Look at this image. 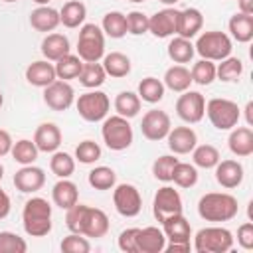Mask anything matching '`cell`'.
<instances>
[{
    "instance_id": "obj_1",
    "label": "cell",
    "mask_w": 253,
    "mask_h": 253,
    "mask_svg": "<svg viewBox=\"0 0 253 253\" xmlns=\"http://www.w3.org/2000/svg\"><path fill=\"white\" fill-rule=\"evenodd\" d=\"M65 225L71 233H81L85 237L91 239H99L105 237L109 231V215L99 210V208H91L85 204H75L69 210H65Z\"/></svg>"
},
{
    "instance_id": "obj_2",
    "label": "cell",
    "mask_w": 253,
    "mask_h": 253,
    "mask_svg": "<svg viewBox=\"0 0 253 253\" xmlns=\"http://www.w3.org/2000/svg\"><path fill=\"white\" fill-rule=\"evenodd\" d=\"M237 211H239L237 198L227 192H208L198 202V215L211 223L229 221L237 215Z\"/></svg>"
},
{
    "instance_id": "obj_3",
    "label": "cell",
    "mask_w": 253,
    "mask_h": 253,
    "mask_svg": "<svg viewBox=\"0 0 253 253\" xmlns=\"http://www.w3.org/2000/svg\"><path fill=\"white\" fill-rule=\"evenodd\" d=\"M22 225L30 237H43L51 231V206L45 198H30L22 210Z\"/></svg>"
},
{
    "instance_id": "obj_4",
    "label": "cell",
    "mask_w": 253,
    "mask_h": 253,
    "mask_svg": "<svg viewBox=\"0 0 253 253\" xmlns=\"http://www.w3.org/2000/svg\"><path fill=\"white\" fill-rule=\"evenodd\" d=\"M101 136H103V142L107 144V148L115 150V152L126 150L132 144V138H134L128 119H125L121 115H113V117L103 119Z\"/></svg>"
},
{
    "instance_id": "obj_5",
    "label": "cell",
    "mask_w": 253,
    "mask_h": 253,
    "mask_svg": "<svg viewBox=\"0 0 253 253\" xmlns=\"http://www.w3.org/2000/svg\"><path fill=\"white\" fill-rule=\"evenodd\" d=\"M233 247V233L221 225L202 227L194 235L192 249L196 253H225Z\"/></svg>"
},
{
    "instance_id": "obj_6",
    "label": "cell",
    "mask_w": 253,
    "mask_h": 253,
    "mask_svg": "<svg viewBox=\"0 0 253 253\" xmlns=\"http://www.w3.org/2000/svg\"><path fill=\"white\" fill-rule=\"evenodd\" d=\"M206 115L217 130H231L241 119V109L231 99L213 97L206 103Z\"/></svg>"
},
{
    "instance_id": "obj_7",
    "label": "cell",
    "mask_w": 253,
    "mask_h": 253,
    "mask_svg": "<svg viewBox=\"0 0 253 253\" xmlns=\"http://www.w3.org/2000/svg\"><path fill=\"white\" fill-rule=\"evenodd\" d=\"M196 53H200L202 59H210V61H221L225 57L231 55V49H233V43H231V38L225 34V32H204L196 45H194Z\"/></svg>"
},
{
    "instance_id": "obj_8",
    "label": "cell",
    "mask_w": 253,
    "mask_h": 253,
    "mask_svg": "<svg viewBox=\"0 0 253 253\" xmlns=\"http://www.w3.org/2000/svg\"><path fill=\"white\" fill-rule=\"evenodd\" d=\"M77 55L81 61H99L105 55V34L97 24H83L77 38Z\"/></svg>"
},
{
    "instance_id": "obj_9",
    "label": "cell",
    "mask_w": 253,
    "mask_h": 253,
    "mask_svg": "<svg viewBox=\"0 0 253 253\" xmlns=\"http://www.w3.org/2000/svg\"><path fill=\"white\" fill-rule=\"evenodd\" d=\"M75 107H77V113H79V117L83 121L99 123L109 115L111 101H109L107 93L93 89V91H87V93L79 95V99L75 101Z\"/></svg>"
},
{
    "instance_id": "obj_10",
    "label": "cell",
    "mask_w": 253,
    "mask_h": 253,
    "mask_svg": "<svg viewBox=\"0 0 253 253\" xmlns=\"http://www.w3.org/2000/svg\"><path fill=\"white\" fill-rule=\"evenodd\" d=\"M113 204L119 215L123 217H136L142 210V198L136 186L132 184H119L113 190Z\"/></svg>"
},
{
    "instance_id": "obj_11",
    "label": "cell",
    "mask_w": 253,
    "mask_h": 253,
    "mask_svg": "<svg viewBox=\"0 0 253 253\" xmlns=\"http://www.w3.org/2000/svg\"><path fill=\"white\" fill-rule=\"evenodd\" d=\"M182 210H184V206H182V196L178 194V190H174L172 186L158 188V192L154 194V200H152V213L158 223H162L166 217H170L174 213H182Z\"/></svg>"
},
{
    "instance_id": "obj_12",
    "label": "cell",
    "mask_w": 253,
    "mask_h": 253,
    "mask_svg": "<svg viewBox=\"0 0 253 253\" xmlns=\"http://www.w3.org/2000/svg\"><path fill=\"white\" fill-rule=\"evenodd\" d=\"M176 115L188 123V125H196L204 119L206 115V99L200 91H184L178 101H176Z\"/></svg>"
},
{
    "instance_id": "obj_13",
    "label": "cell",
    "mask_w": 253,
    "mask_h": 253,
    "mask_svg": "<svg viewBox=\"0 0 253 253\" xmlns=\"http://www.w3.org/2000/svg\"><path fill=\"white\" fill-rule=\"evenodd\" d=\"M170 128H172L170 117H168L166 111H160V109L146 111L144 117H142V123H140L142 136L146 140H152V142H158V140L166 138V134L170 132Z\"/></svg>"
},
{
    "instance_id": "obj_14",
    "label": "cell",
    "mask_w": 253,
    "mask_h": 253,
    "mask_svg": "<svg viewBox=\"0 0 253 253\" xmlns=\"http://www.w3.org/2000/svg\"><path fill=\"white\" fill-rule=\"evenodd\" d=\"M73 101H75V91L63 79H55L53 83L43 87V103L51 111H67L73 105Z\"/></svg>"
},
{
    "instance_id": "obj_15",
    "label": "cell",
    "mask_w": 253,
    "mask_h": 253,
    "mask_svg": "<svg viewBox=\"0 0 253 253\" xmlns=\"http://www.w3.org/2000/svg\"><path fill=\"white\" fill-rule=\"evenodd\" d=\"M178 16L180 10L174 6H168L164 10H158L156 14L148 16V32L154 38H170L178 32Z\"/></svg>"
},
{
    "instance_id": "obj_16",
    "label": "cell",
    "mask_w": 253,
    "mask_h": 253,
    "mask_svg": "<svg viewBox=\"0 0 253 253\" xmlns=\"http://www.w3.org/2000/svg\"><path fill=\"white\" fill-rule=\"evenodd\" d=\"M14 186L18 192L22 194H34L38 190L43 188L45 184V172L40 168V166H34V164H28V166H22L14 178H12Z\"/></svg>"
},
{
    "instance_id": "obj_17",
    "label": "cell",
    "mask_w": 253,
    "mask_h": 253,
    "mask_svg": "<svg viewBox=\"0 0 253 253\" xmlns=\"http://www.w3.org/2000/svg\"><path fill=\"white\" fill-rule=\"evenodd\" d=\"M166 245V235L160 227L148 225L136 231V253H162Z\"/></svg>"
},
{
    "instance_id": "obj_18",
    "label": "cell",
    "mask_w": 253,
    "mask_h": 253,
    "mask_svg": "<svg viewBox=\"0 0 253 253\" xmlns=\"http://www.w3.org/2000/svg\"><path fill=\"white\" fill-rule=\"evenodd\" d=\"M168 148L174 154H190L198 144V134L192 126H174L166 134Z\"/></svg>"
},
{
    "instance_id": "obj_19",
    "label": "cell",
    "mask_w": 253,
    "mask_h": 253,
    "mask_svg": "<svg viewBox=\"0 0 253 253\" xmlns=\"http://www.w3.org/2000/svg\"><path fill=\"white\" fill-rule=\"evenodd\" d=\"M243 166H241V162H237V160H231V158H227V160H219L217 164H215V180H217V184L221 186V188H225V190H233V188H237L241 182H243Z\"/></svg>"
},
{
    "instance_id": "obj_20",
    "label": "cell",
    "mask_w": 253,
    "mask_h": 253,
    "mask_svg": "<svg viewBox=\"0 0 253 253\" xmlns=\"http://www.w3.org/2000/svg\"><path fill=\"white\" fill-rule=\"evenodd\" d=\"M162 231L170 243H190L192 225L182 213H174L162 221Z\"/></svg>"
},
{
    "instance_id": "obj_21",
    "label": "cell",
    "mask_w": 253,
    "mask_h": 253,
    "mask_svg": "<svg viewBox=\"0 0 253 253\" xmlns=\"http://www.w3.org/2000/svg\"><path fill=\"white\" fill-rule=\"evenodd\" d=\"M57 79L55 75V67L53 63H49L47 59H38V61H32L28 67H26V81L34 87H47L49 83H53Z\"/></svg>"
},
{
    "instance_id": "obj_22",
    "label": "cell",
    "mask_w": 253,
    "mask_h": 253,
    "mask_svg": "<svg viewBox=\"0 0 253 253\" xmlns=\"http://www.w3.org/2000/svg\"><path fill=\"white\" fill-rule=\"evenodd\" d=\"M34 142L40 152H55L61 144V130L55 123H42L34 132Z\"/></svg>"
},
{
    "instance_id": "obj_23",
    "label": "cell",
    "mask_w": 253,
    "mask_h": 253,
    "mask_svg": "<svg viewBox=\"0 0 253 253\" xmlns=\"http://www.w3.org/2000/svg\"><path fill=\"white\" fill-rule=\"evenodd\" d=\"M227 146L239 158L251 156L253 154V130H251V126H233L229 132V138H227Z\"/></svg>"
},
{
    "instance_id": "obj_24",
    "label": "cell",
    "mask_w": 253,
    "mask_h": 253,
    "mask_svg": "<svg viewBox=\"0 0 253 253\" xmlns=\"http://www.w3.org/2000/svg\"><path fill=\"white\" fill-rule=\"evenodd\" d=\"M61 24L59 12L51 6H38L36 10L30 12V26L36 32H53Z\"/></svg>"
},
{
    "instance_id": "obj_25",
    "label": "cell",
    "mask_w": 253,
    "mask_h": 253,
    "mask_svg": "<svg viewBox=\"0 0 253 253\" xmlns=\"http://www.w3.org/2000/svg\"><path fill=\"white\" fill-rule=\"evenodd\" d=\"M51 200L57 208L69 210L71 206H75L79 202V190L71 180L59 178V182H55L51 188Z\"/></svg>"
},
{
    "instance_id": "obj_26",
    "label": "cell",
    "mask_w": 253,
    "mask_h": 253,
    "mask_svg": "<svg viewBox=\"0 0 253 253\" xmlns=\"http://www.w3.org/2000/svg\"><path fill=\"white\" fill-rule=\"evenodd\" d=\"M42 53H43V57L47 61H57L63 55L71 53V45H69L67 36H63V34H47L42 40Z\"/></svg>"
},
{
    "instance_id": "obj_27",
    "label": "cell",
    "mask_w": 253,
    "mask_h": 253,
    "mask_svg": "<svg viewBox=\"0 0 253 253\" xmlns=\"http://www.w3.org/2000/svg\"><path fill=\"white\" fill-rule=\"evenodd\" d=\"M204 26V16L198 8H186V10H180V16H178V36L182 38H188L192 40L194 36H198V32L202 30Z\"/></svg>"
},
{
    "instance_id": "obj_28",
    "label": "cell",
    "mask_w": 253,
    "mask_h": 253,
    "mask_svg": "<svg viewBox=\"0 0 253 253\" xmlns=\"http://www.w3.org/2000/svg\"><path fill=\"white\" fill-rule=\"evenodd\" d=\"M227 28H229L231 38L237 43H247L253 40V16H249V14H241V12L233 14L229 18Z\"/></svg>"
},
{
    "instance_id": "obj_29",
    "label": "cell",
    "mask_w": 253,
    "mask_h": 253,
    "mask_svg": "<svg viewBox=\"0 0 253 253\" xmlns=\"http://www.w3.org/2000/svg\"><path fill=\"white\" fill-rule=\"evenodd\" d=\"M164 87H168L170 91L174 93H184L190 89L192 85V75H190V69L186 65H172L166 69L164 73Z\"/></svg>"
},
{
    "instance_id": "obj_30",
    "label": "cell",
    "mask_w": 253,
    "mask_h": 253,
    "mask_svg": "<svg viewBox=\"0 0 253 253\" xmlns=\"http://www.w3.org/2000/svg\"><path fill=\"white\" fill-rule=\"evenodd\" d=\"M85 18H87V8L83 2L79 0H69L63 4V8L59 10V20L65 28L73 30V28H79L85 24Z\"/></svg>"
},
{
    "instance_id": "obj_31",
    "label": "cell",
    "mask_w": 253,
    "mask_h": 253,
    "mask_svg": "<svg viewBox=\"0 0 253 253\" xmlns=\"http://www.w3.org/2000/svg\"><path fill=\"white\" fill-rule=\"evenodd\" d=\"M103 69L107 75L115 77V79H121V77H126L130 73V59L128 55L121 53V51H111L107 55H103Z\"/></svg>"
},
{
    "instance_id": "obj_32",
    "label": "cell",
    "mask_w": 253,
    "mask_h": 253,
    "mask_svg": "<svg viewBox=\"0 0 253 253\" xmlns=\"http://www.w3.org/2000/svg\"><path fill=\"white\" fill-rule=\"evenodd\" d=\"M101 30L105 36L113 38V40H121L126 36V16L119 10H113V12H107L103 16V22H101Z\"/></svg>"
},
{
    "instance_id": "obj_33",
    "label": "cell",
    "mask_w": 253,
    "mask_h": 253,
    "mask_svg": "<svg viewBox=\"0 0 253 253\" xmlns=\"http://www.w3.org/2000/svg\"><path fill=\"white\" fill-rule=\"evenodd\" d=\"M107 73L99 61H83L81 73H79V83L87 89H97L105 83Z\"/></svg>"
},
{
    "instance_id": "obj_34",
    "label": "cell",
    "mask_w": 253,
    "mask_h": 253,
    "mask_svg": "<svg viewBox=\"0 0 253 253\" xmlns=\"http://www.w3.org/2000/svg\"><path fill=\"white\" fill-rule=\"evenodd\" d=\"M194 53H196L194 43H192L188 38L178 36V38L170 40V43H168V57H170L174 63H180V65H182V63H190L192 57H194Z\"/></svg>"
},
{
    "instance_id": "obj_35",
    "label": "cell",
    "mask_w": 253,
    "mask_h": 253,
    "mask_svg": "<svg viewBox=\"0 0 253 253\" xmlns=\"http://www.w3.org/2000/svg\"><path fill=\"white\" fill-rule=\"evenodd\" d=\"M140 97L132 91H121L115 97V111L117 115L125 117V119H132L140 113Z\"/></svg>"
},
{
    "instance_id": "obj_36",
    "label": "cell",
    "mask_w": 253,
    "mask_h": 253,
    "mask_svg": "<svg viewBox=\"0 0 253 253\" xmlns=\"http://www.w3.org/2000/svg\"><path fill=\"white\" fill-rule=\"evenodd\" d=\"M192 160H194V166L210 170V168H215V164L221 160V154L213 144H196L192 150Z\"/></svg>"
},
{
    "instance_id": "obj_37",
    "label": "cell",
    "mask_w": 253,
    "mask_h": 253,
    "mask_svg": "<svg viewBox=\"0 0 253 253\" xmlns=\"http://www.w3.org/2000/svg\"><path fill=\"white\" fill-rule=\"evenodd\" d=\"M164 83L160 81V79H156V77H144L140 83H138V97H140V101H144V103H150V105H154V103H160L162 101V97H164Z\"/></svg>"
},
{
    "instance_id": "obj_38",
    "label": "cell",
    "mask_w": 253,
    "mask_h": 253,
    "mask_svg": "<svg viewBox=\"0 0 253 253\" xmlns=\"http://www.w3.org/2000/svg\"><path fill=\"white\" fill-rule=\"evenodd\" d=\"M87 180H89V186H91V188H95V190H99V192H105V190H113V188H115V184H117V174H115V170L109 168V166H95V168L89 172Z\"/></svg>"
},
{
    "instance_id": "obj_39",
    "label": "cell",
    "mask_w": 253,
    "mask_h": 253,
    "mask_svg": "<svg viewBox=\"0 0 253 253\" xmlns=\"http://www.w3.org/2000/svg\"><path fill=\"white\" fill-rule=\"evenodd\" d=\"M53 67H55V75H57V79L69 81V79L79 77L81 67H83V61H81V57H79V55L67 53V55H63L61 59H57Z\"/></svg>"
},
{
    "instance_id": "obj_40",
    "label": "cell",
    "mask_w": 253,
    "mask_h": 253,
    "mask_svg": "<svg viewBox=\"0 0 253 253\" xmlns=\"http://www.w3.org/2000/svg\"><path fill=\"white\" fill-rule=\"evenodd\" d=\"M10 154H12V158H14L18 164L28 166V164H34V162L38 160L40 150H38V146H36V142H34V140L20 138L18 142H14V144H12Z\"/></svg>"
},
{
    "instance_id": "obj_41",
    "label": "cell",
    "mask_w": 253,
    "mask_h": 253,
    "mask_svg": "<svg viewBox=\"0 0 253 253\" xmlns=\"http://www.w3.org/2000/svg\"><path fill=\"white\" fill-rule=\"evenodd\" d=\"M243 73V61L239 57H225L221 59V63L215 67V77L223 83H233L241 77Z\"/></svg>"
},
{
    "instance_id": "obj_42",
    "label": "cell",
    "mask_w": 253,
    "mask_h": 253,
    "mask_svg": "<svg viewBox=\"0 0 253 253\" xmlns=\"http://www.w3.org/2000/svg\"><path fill=\"white\" fill-rule=\"evenodd\" d=\"M49 170L57 178H69L75 172V158L67 152L55 150L51 152V158H49Z\"/></svg>"
},
{
    "instance_id": "obj_43",
    "label": "cell",
    "mask_w": 253,
    "mask_h": 253,
    "mask_svg": "<svg viewBox=\"0 0 253 253\" xmlns=\"http://www.w3.org/2000/svg\"><path fill=\"white\" fill-rule=\"evenodd\" d=\"M172 182L178 186V188H192L198 184V170L194 164L190 162H180L174 166V172H172Z\"/></svg>"
},
{
    "instance_id": "obj_44",
    "label": "cell",
    "mask_w": 253,
    "mask_h": 253,
    "mask_svg": "<svg viewBox=\"0 0 253 253\" xmlns=\"http://www.w3.org/2000/svg\"><path fill=\"white\" fill-rule=\"evenodd\" d=\"M190 75H192V83H198V85L206 87L215 79V63L210 61V59H200L192 65Z\"/></svg>"
},
{
    "instance_id": "obj_45",
    "label": "cell",
    "mask_w": 253,
    "mask_h": 253,
    "mask_svg": "<svg viewBox=\"0 0 253 253\" xmlns=\"http://www.w3.org/2000/svg\"><path fill=\"white\" fill-rule=\"evenodd\" d=\"M178 164V158L174 154H162L152 162V174L160 182H172L174 166Z\"/></svg>"
},
{
    "instance_id": "obj_46",
    "label": "cell",
    "mask_w": 253,
    "mask_h": 253,
    "mask_svg": "<svg viewBox=\"0 0 253 253\" xmlns=\"http://www.w3.org/2000/svg\"><path fill=\"white\" fill-rule=\"evenodd\" d=\"M28 243L14 231H0V253H26Z\"/></svg>"
},
{
    "instance_id": "obj_47",
    "label": "cell",
    "mask_w": 253,
    "mask_h": 253,
    "mask_svg": "<svg viewBox=\"0 0 253 253\" xmlns=\"http://www.w3.org/2000/svg\"><path fill=\"white\" fill-rule=\"evenodd\" d=\"M101 158V146L95 140H83L77 144L75 148V160H79L81 164H95Z\"/></svg>"
},
{
    "instance_id": "obj_48",
    "label": "cell",
    "mask_w": 253,
    "mask_h": 253,
    "mask_svg": "<svg viewBox=\"0 0 253 253\" xmlns=\"http://www.w3.org/2000/svg\"><path fill=\"white\" fill-rule=\"evenodd\" d=\"M59 249L63 253H89L91 251V243L85 235L81 233H69L67 237L61 239Z\"/></svg>"
},
{
    "instance_id": "obj_49",
    "label": "cell",
    "mask_w": 253,
    "mask_h": 253,
    "mask_svg": "<svg viewBox=\"0 0 253 253\" xmlns=\"http://www.w3.org/2000/svg\"><path fill=\"white\" fill-rule=\"evenodd\" d=\"M126 16V34H132V36H142L148 32V16L138 12V10H132Z\"/></svg>"
},
{
    "instance_id": "obj_50",
    "label": "cell",
    "mask_w": 253,
    "mask_h": 253,
    "mask_svg": "<svg viewBox=\"0 0 253 253\" xmlns=\"http://www.w3.org/2000/svg\"><path fill=\"white\" fill-rule=\"evenodd\" d=\"M136 231L138 227H126L121 231L119 239H117V245L121 251L125 253H136Z\"/></svg>"
},
{
    "instance_id": "obj_51",
    "label": "cell",
    "mask_w": 253,
    "mask_h": 253,
    "mask_svg": "<svg viewBox=\"0 0 253 253\" xmlns=\"http://www.w3.org/2000/svg\"><path fill=\"white\" fill-rule=\"evenodd\" d=\"M237 243L239 247L243 249H253V223L251 221H245L237 227Z\"/></svg>"
},
{
    "instance_id": "obj_52",
    "label": "cell",
    "mask_w": 253,
    "mask_h": 253,
    "mask_svg": "<svg viewBox=\"0 0 253 253\" xmlns=\"http://www.w3.org/2000/svg\"><path fill=\"white\" fill-rule=\"evenodd\" d=\"M12 144H14V140H12L10 132H8V130H4V128H0V158H2V156H6V154H10Z\"/></svg>"
},
{
    "instance_id": "obj_53",
    "label": "cell",
    "mask_w": 253,
    "mask_h": 253,
    "mask_svg": "<svg viewBox=\"0 0 253 253\" xmlns=\"http://www.w3.org/2000/svg\"><path fill=\"white\" fill-rule=\"evenodd\" d=\"M10 210H12V202H10V196L0 188V219H4V217H8V213H10Z\"/></svg>"
},
{
    "instance_id": "obj_54",
    "label": "cell",
    "mask_w": 253,
    "mask_h": 253,
    "mask_svg": "<svg viewBox=\"0 0 253 253\" xmlns=\"http://www.w3.org/2000/svg\"><path fill=\"white\" fill-rule=\"evenodd\" d=\"M164 251L166 253H190L192 245L190 243H168L164 245Z\"/></svg>"
},
{
    "instance_id": "obj_55",
    "label": "cell",
    "mask_w": 253,
    "mask_h": 253,
    "mask_svg": "<svg viewBox=\"0 0 253 253\" xmlns=\"http://www.w3.org/2000/svg\"><path fill=\"white\" fill-rule=\"evenodd\" d=\"M237 6H239V12L241 14L253 16V0H237Z\"/></svg>"
},
{
    "instance_id": "obj_56",
    "label": "cell",
    "mask_w": 253,
    "mask_h": 253,
    "mask_svg": "<svg viewBox=\"0 0 253 253\" xmlns=\"http://www.w3.org/2000/svg\"><path fill=\"white\" fill-rule=\"evenodd\" d=\"M243 111H245V123H247V126H251L253 125V101H249Z\"/></svg>"
},
{
    "instance_id": "obj_57",
    "label": "cell",
    "mask_w": 253,
    "mask_h": 253,
    "mask_svg": "<svg viewBox=\"0 0 253 253\" xmlns=\"http://www.w3.org/2000/svg\"><path fill=\"white\" fill-rule=\"evenodd\" d=\"M158 2H162L164 6H174V4H178L180 0H158Z\"/></svg>"
},
{
    "instance_id": "obj_58",
    "label": "cell",
    "mask_w": 253,
    "mask_h": 253,
    "mask_svg": "<svg viewBox=\"0 0 253 253\" xmlns=\"http://www.w3.org/2000/svg\"><path fill=\"white\" fill-rule=\"evenodd\" d=\"M32 2H36L38 6H47L49 4V0H32Z\"/></svg>"
},
{
    "instance_id": "obj_59",
    "label": "cell",
    "mask_w": 253,
    "mask_h": 253,
    "mask_svg": "<svg viewBox=\"0 0 253 253\" xmlns=\"http://www.w3.org/2000/svg\"><path fill=\"white\" fill-rule=\"evenodd\" d=\"M4 178V166H2V162H0V180Z\"/></svg>"
},
{
    "instance_id": "obj_60",
    "label": "cell",
    "mask_w": 253,
    "mask_h": 253,
    "mask_svg": "<svg viewBox=\"0 0 253 253\" xmlns=\"http://www.w3.org/2000/svg\"><path fill=\"white\" fill-rule=\"evenodd\" d=\"M2 103H4V97H2V91H0V107H2Z\"/></svg>"
},
{
    "instance_id": "obj_61",
    "label": "cell",
    "mask_w": 253,
    "mask_h": 253,
    "mask_svg": "<svg viewBox=\"0 0 253 253\" xmlns=\"http://www.w3.org/2000/svg\"><path fill=\"white\" fill-rule=\"evenodd\" d=\"M2 2H8L10 4V2H18V0H2Z\"/></svg>"
},
{
    "instance_id": "obj_62",
    "label": "cell",
    "mask_w": 253,
    "mask_h": 253,
    "mask_svg": "<svg viewBox=\"0 0 253 253\" xmlns=\"http://www.w3.org/2000/svg\"><path fill=\"white\" fill-rule=\"evenodd\" d=\"M128 2H144V0H128Z\"/></svg>"
}]
</instances>
